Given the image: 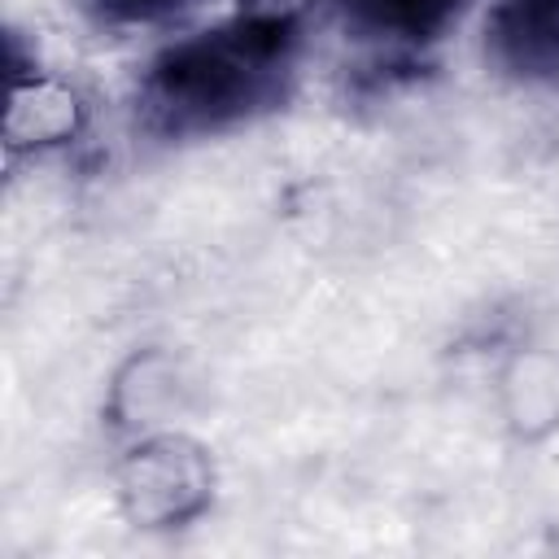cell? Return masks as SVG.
<instances>
[{"label":"cell","mask_w":559,"mask_h":559,"mask_svg":"<svg viewBox=\"0 0 559 559\" xmlns=\"http://www.w3.org/2000/svg\"><path fill=\"white\" fill-rule=\"evenodd\" d=\"M210 454L183 432H153L118 467V502L135 528H175L210 507Z\"/></svg>","instance_id":"6da1fadb"}]
</instances>
